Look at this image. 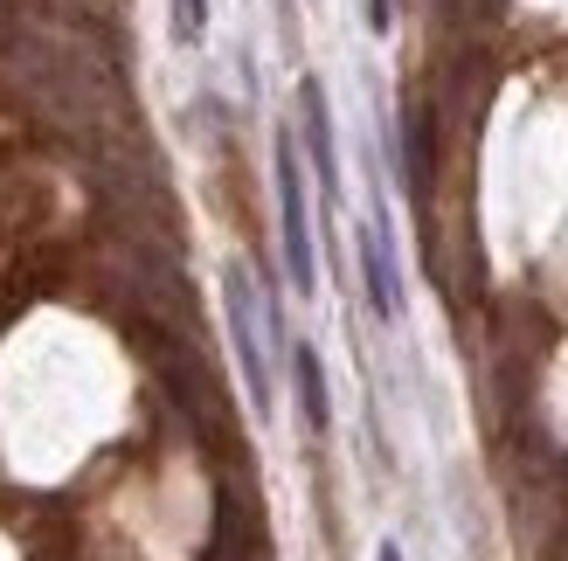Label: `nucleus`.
Returning <instances> with one entry per match:
<instances>
[{
    "label": "nucleus",
    "instance_id": "f257e3e1",
    "mask_svg": "<svg viewBox=\"0 0 568 561\" xmlns=\"http://www.w3.org/2000/svg\"><path fill=\"white\" fill-rule=\"evenodd\" d=\"M271 181H277L284 277H292L298 298H312V292H320V243H312V194H305V166H298V132H277V146H271Z\"/></svg>",
    "mask_w": 568,
    "mask_h": 561
},
{
    "label": "nucleus",
    "instance_id": "f03ea898",
    "mask_svg": "<svg viewBox=\"0 0 568 561\" xmlns=\"http://www.w3.org/2000/svg\"><path fill=\"white\" fill-rule=\"evenodd\" d=\"M222 305H230V340H236L243 388L257 402V416H271L277 409V368H271V347H264V305H257V285H250L243 264L222 271Z\"/></svg>",
    "mask_w": 568,
    "mask_h": 561
},
{
    "label": "nucleus",
    "instance_id": "7ed1b4c3",
    "mask_svg": "<svg viewBox=\"0 0 568 561\" xmlns=\"http://www.w3.org/2000/svg\"><path fill=\"white\" fill-rule=\"evenodd\" d=\"M354 257H361V285H367V313H375L382 326H395V319H403V264H395V230H388L382 202H375V215L361 222Z\"/></svg>",
    "mask_w": 568,
    "mask_h": 561
},
{
    "label": "nucleus",
    "instance_id": "20e7f679",
    "mask_svg": "<svg viewBox=\"0 0 568 561\" xmlns=\"http://www.w3.org/2000/svg\"><path fill=\"white\" fill-rule=\"evenodd\" d=\"M298 132H305V160H312V181H320V202L333 215L339 208V132H333V104H326L320 76L298 83Z\"/></svg>",
    "mask_w": 568,
    "mask_h": 561
},
{
    "label": "nucleus",
    "instance_id": "39448f33",
    "mask_svg": "<svg viewBox=\"0 0 568 561\" xmlns=\"http://www.w3.org/2000/svg\"><path fill=\"white\" fill-rule=\"evenodd\" d=\"M284 360H292V388H298L305 430L326 437V430H333V388H326V360H320V347H312V340H292V347H284Z\"/></svg>",
    "mask_w": 568,
    "mask_h": 561
},
{
    "label": "nucleus",
    "instance_id": "423d86ee",
    "mask_svg": "<svg viewBox=\"0 0 568 561\" xmlns=\"http://www.w3.org/2000/svg\"><path fill=\"white\" fill-rule=\"evenodd\" d=\"M209 35V0H174V42H202Z\"/></svg>",
    "mask_w": 568,
    "mask_h": 561
},
{
    "label": "nucleus",
    "instance_id": "0eeeda50",
    "mask_svg": "<svg viewBox=\"0 0 568 561\" xmlns=\"http://www.w3.org/2000/svg\"><path fill=\"white\" fill-rule=\"evenodd\" d=\"M388 21H395L388 0H367V28H375V35H388Z\"/></svg>",
    "mask_w": 568,
    "mask_h": 561
},
{
    "label": "nucleus",
    "instance_id": "6e6552de",
    "mask_svg": "<svg viewBox=\"0 0 568 561\" xmlns=\"http://www.w3.org/2000/svg\"><path fill=\"white\" fill-rule=\"evenodd\" d=\"M375 561H403V548H395V541H382V548H375Z\"/></svg>",
    "mask_w": 568,
    "mask_h": 561
}]
</instances>
